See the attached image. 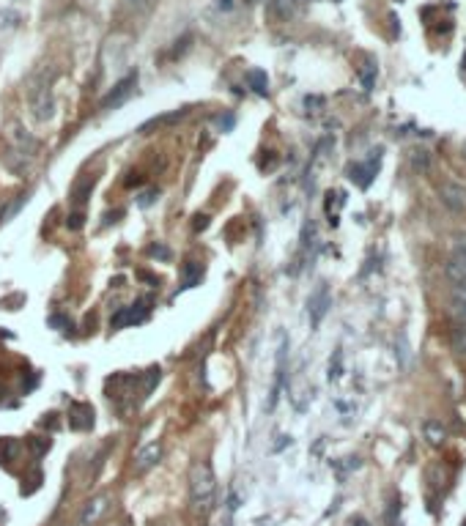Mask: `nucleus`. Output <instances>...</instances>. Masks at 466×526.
Segmentation results:
<instances>
[{"label": "nucleus", "instance_id": "obj_1", "mask_svg": "<svg viewBox=\"0 0 466 526\" xmlns=\"http://www.w3.org/2000/svg\"><path fill=\"white\" fill-rule=\"evenodd\" d=\"M214 491H217V480H214L212 466L206 461L195 464L190 472V502H192V507L206 513L214 502Z\"/></svg>", "mask_w": 466, "mask_h": 526}, {"label": "nucleus", "instance_id": "obj_2", "mask_svg": "<svg viewBox=\"0 0 466 526\" xmlns=\"http://www.w3.org/2000/svg\"><path fill=\"white\" fill-rule=\"evenodd\" d=\"M148 304H151V299H140V301H135V304H126V307H121V310L113 315L110 326H113V329H121V326L143 323V321L148 318V310H151Z\"/></svg>", "mask_w": 466, "mask_h": 526}, {"label": "nucleus", "instance_id": "obj_3", "mask_svg": "<svg viewBox=\"0 0 466 526\" xmlns=\"http://www.w3.org/2000/svg\"><path fill=\"white\" fill-rule=\"evenodd\" d=\"M135 85H137V74H126V77H124L121 82H115L113 91L102 99V110H115V107H121V104L132 96Z\"/></svg>", "mask_w": 466, "mask_h": 526}, {"label": "nucleus", "instance_id": "obj_4", "mask_svg": "<svg viewBox=\"0 0 466 526\" xmlns=\"http://www.w3.org/2000/svg\"><path fill=\"white\" fill-rule=\"evenodd\" d=\"M439 198H442V203L453 211V214H461L466 211V190L458 184V181H442L439 184Z\"/></svg>", "mask_w": 466, "mask_h": 526}, {"label": "nucleus", "instance_id": "obj_5", "mask_svg": "<svg viewBox=\"0 0 466 526\" xmlns=\"http://www.w3.org/2000/svg\"><path fill=\"white\" fill-rule=\"evenodd\" d=\"M329 288L326 285H321L310 299H307V312H310V323H313V329L321 323V318L326 315V310H329Z\"/></svg>", "mask_w": 466, "mask_h": 526}, {"label": "nucleus", "instance_id": "obj_6", "mask_svg": "<svg viewBox=\"0 0 466 526\" xmlns=\"http://www.w3.org/2000/svg\"><path fill=\"white\" fill-rule=\"evenodd\" d=\"M159 458H162V444H159V442L146 444V447L135 455V472H137V474H146L148 469H154V466L159 464Z\"/></svg>", "mask_w": 466, "mask_h": 526}, {"label": "nucleus", "instance_id": "obj_7", "mask_svg": "<svg viewBox=\"0 0 466 526\" xmlns=\"http://www.w3.org/2000/svg\"><path fill=\"white\" fill-rule=\"evenodd\" d=\"M91 425H93V409L88 403H71V409H69V428L88 431Z\"/></svg>", "mask_w": 466, "mask_h": 526}, {"label": "nucleus", "instance_id": "obj_8", "mask_svg": "<svg viewBox=\"0 0 466 526\" xmlns=\"http://www.w3.org/2000/svg\"><path fill=\"white\" fill-rule=\"evenodd\" d=\"M445 277L450 279V285H453V288L466 290V261L456 258V255H450L447 263H445Z\"/></svg>", "mask_w": 466, "mask_h": 526}, {"label": "nucleus", "instance_id": "obj_9", "mask_svg": "<svg viewBox=\"0 0 466 526\" xmlns=\"http://www.w3.org/2000/svg\"><path fill=\"white\" fill-rule=\"evenodd\" d=\"M181 118H187V107H181V110H173V113H165V115H157V118L146 121V124L140 126V135H148V132H154V129H162V126L179 124Z\"/></svg>", "mask_w": 466, "mask_h": 526}, {"label": "nucleus", "instance_id": "obj_10", "mask_svg": "<svg viewBox=\"0 0 466 526\" xmlns=\"http://www.w3.org/2000/svg\"><path fill=\"white\" fill-rule=\"evenodd\" d=\"M376 170H379V157L373 159V162H368V165H351L348 168V173H351V179L365 190V187H370V181H373V176H376Z\"/></svg>", "mask_w": 466, "mask_h": 526}, {"label": "nucleus", "instance_id": "obj_11", "mask_svg": "<svg viewBox=\"0 0 466 526\" xmlns=\"http://www.w3.org/2000/svg\"><path fill=\"white\" fill-rule=\"evenodd\" d=\"M299 5H302V0H271L269 14L274 19H288V16H293L299 11Z\"/></svg>", "mask_w": 466, "mask_h": 526}, {"label": "nucleus", "instance_id": "obj_12", "mask_svg": "<svg viewBox=\"0 0 466 526\" xmlns=\"http://www.w3.org/2000/svg\"><path fill=\"white\" fill-rule=\"evenodd\" d=\"M8 137H11V143L22 151V157H25V154H27V157H33V151H36V140H33L27 132H22V129H16V126H14V129L8 132Z\"/></svg>", "mask_w": 466, "mask_h": 526}, {"label": "nucleus", "instance_id": "obj_13", "mask_svg": "<svg viewBox=\"0 0 466 526\" xmlns=\"http://www.w3.org/2000/svg\"><path fill=\"white\" fill-rule=\"evenodd\" d=\"M285 340L280 345V354H277V381H274V389H271V400H269V409H274L277 398H280V389H282V378H285Z\"/></svg>", "mask_w": 466, "mask_h": 526}, {"label": "nucleus", "instance_id": "obj_14", "mask_svg": "<svg viewBox=\"0 0 466 526\" xmlns=\"http://www.w3.org/2000/svg\"><path fill=\"white\" fill-rule=\"evenodd\" d=\"M33 115H36L38 121H47V118L52 115V99H49L47 91H38V93H36V99H33Z\"/></svg>", "mask_w": 466, "mask_h": 526}, {"label": "nucleus", "instance_id": "obj_15", "mask_svg": "<svg viewBox=\"0 0 466 526\" xmlns=\"http://www.w3.org/2000/svg\"><path fill=\"white\" fill-rule=\"evenodd\" d=\"M91 190H93V176H82V179L74 184V190H71V203H74V206H82V203L88 201Z\"/></svg>", "mask_w": 466, "mask_h": 526}, {"label": "nucleus", "instance_id": "obj_16", "mask_svg": "<svg viewBox=\"0 0 466 526\" xmlns=\"http://www.w3.org/2000/svg\"><path fill=\"white\" fill-rule=\"evenodd\" d=\"M423 436H425V442H428V444H434V447H439V444L447 439V433H445L442 422H436V420H428V422L423 425Z\"/></svg>", "mask_w": 466, "mask_h": 526}, {"label": "nucleus", "instance_id": "obj_17", "mask_svg": "<svg viewBox=\"0 0 466 526\" xmlns=\"http://www.w3.org/2000/svg\"><path fill=\"white\" fill-rule=\"evenodd\" d=\"M104 510H107V496H96V499H93V502L85 507V513H82L80 524H82V526L93 524V521H96V518H99Z\"/></svg>", "mask_w": 466, "mask_h": 526}, {"label": "nucleus", "instance_id": "obj_18", "mask_svg": "<svg viewBox=\"0 0 466 526\" xmlns=\"http://www.w3.org/2000/svg\"><path fill=\"white\" fill-rule=\"evenodd\" d=\"M201 277H203V266H201V263L198 261L184 263V279H181L184 288H195V285H201Z\"/></svg>", "mask_w": 466, "mask_h": 526}, {"label": "nucleus", "instance_id": "obj_19", "mask_svg": "<svg viewBox=\"0 0 466 526\" xmlns=\"http://www.w3.org/2000/svg\"><path fill=\"white\" fill-rule=\"evenodd\" d=\"M450 312L466 323V290H458V288H453V293H450Z\"/></svg>", "mask_w": 466, "mask_h": 526}, {"label": "nucleus", "instance_id": "obj_20", "mask_svg": "<svg viewBox=\"0 0 466 526\" xmlns=\"http://www.w3.org/2000/svg\"><path fill=\"white\" fill-rule=\"evenodd\" d=\"M247 82H249V88H252L255 93L266 96V91H269V77H266V71H260V69L247 71Z\"/></svg>", "mask_w": 466, "mask_h": 526}, {"label": "nucleus", "instance_id": "obj_21", "mask_svg": "<svg viewBox=\"0 0 466 526\" xmlns=\"http://www.w3.org/2000/svg\"><path fill=\"white\" fill-rule=\"evenodd\" d=\"M450 345L456 354L466 356V323H458L453 332H450Z\"/></svg>", "mask_w": 466, "mask_h": 526}, {"label": "nucleus", "instance_id": "obj_22", "mask_svg": "<svg viewBox=\"0 0 466 526\" xmlns=\"http://www.w3.org/2000/svg\"><path fill=\"white\" fill-rule=\"evenodd\" d=\"M25 201H27V198H25V195H19L14 203H8V206L0 211V225H3V222H8V220H11V217H14V214H16V211L25 206Z\"/></svg>", "mask_w": 466, "mask_h": 526}, {"label": "nucleus", "instance_id": "obj_23", "mask_svg": "<svg viewBox=\"0 0 466 526\" xmlns=\"http://www.w3.org/2000/svg\"><path fill=\"white\" fill-rule=\"evenodd\" d=\"M159 384V367H151V370H146V376H143V395H148L154 387Z\"/></svg>", "mask_w": 466, "mask_h": 526}, {"label": "nucleus", "instance_id": "obj_24", "mask_svg": "<svg viewBox=\"0 0 466 526\" xmlns=\"http://www.w3.org/2000/svg\"><path fill=\"white\" fill-rule=\"evenodd\" d=\"M27 447H30V453L38 458V455H44V453L49 450V442H47V439H38V436H30V439H27Z\"/></svg>", "mask_w": 466, "mask_h": 526}, {"label": "nucleus", "instance_id": "obj_25", "mask_svg": "<svg viewBox=\"0 0 466 526\" xmlns=\"http://www.w3.org/2000/svg\"><path fill=\"white\" fill-rule=\"evenodd\" d=\"M412 162H414V168L423 170V173L431 170V154H425V151H417V154L412 157Z\"/></svg>", "mask_w": 466, "mask_h": 526}, {"label": "nucleus", "instance_id": "obj_26", "mask_svg": "<svg viewBox=\"0 0 466 526\" xmlns=\"http://www.w3.org/2000/svg\"><path fill=\"white\" fill-rule=\"evenodd\" d=\"M337 378H340V351L335 354V359L329 365V381H337Z\"/></svg>", "mask_w": 466, "mask_h": 526}, {"label": "nucleus", "instance_id": "obj_27", "mask_svg": "<svg viewBox=\"0 0 466 526\" xmlns=\"http://www.w3.org/2000/svg\"><path fill=\"white\" fill-rule=\"evenodd\" d=\"M124 3H126V5L132 8V11H148L154 0H124Z\"/></svg>", "mask_w": 466, "mask_h": 526}, {"label": "nucleus", "instance_id": "obj_28", "mask_svg": "<svg viewBox=\"0 0 466 526\" xmlns=\"http://www.w3.org/2000/svg\"><path fill=\"white\" fill-rule=\"evenodd\" d=\"M82 220H85V217H82V214L77 211V214H71V217L66 220V225H69L71 231H80V228H82Z\"/></svg>", "mask_w": 466, "mask_h": 526}, {"label": "nucleus", "instance_id": "obj_29", "mask_svg": "<svg viewBox=\"0 0 466 526\" xmlns=\"http://www.w3.org/2000/svg\"><path fill=\"white\" fill-rule=\"evenodd\" d=\"M157 198H159V192H157V190H151V192H146V195L140 198V206H151Z\"/></svg>", "mask_w": 466, "mask_h": 526}, {"label": "nucleus", "instance_id": "obj_30", "mask_svg": "<svg viewBox=\"0 0 466 526\" xmlns=\"http://www.w3.org/2000/svg\"><path fill=\"white\" fill-rule=\"evenodd\" d=\"M209 225V217H195V231H203Z\"/></svg>", "mask_w": 466, "mask_h": 526}, {"label": "nucleus", "instance_id": "obj_31", "mask_svg": "<svg viewBox=\"0 0 466 526\" xmlns=\"http://www.w3.org/2000/svg\"><path fill=\"white\" fill-rule=\"evenodd\" d=\"M348 526H370V521H368V518H362V516H357V518H351V524Z\"/></svg>", "mask_w": 466, "mask_h": 526}, {"label": "nucleus", "instance_id": "obj_32", "mask_svg": "<svg viewBox=\"0 0 466 526\" xmlns=\"http://www.w3.org/2000/svg\"><path fill=\"white\" fill-rule=\"evenodd\" d=\"M151 255H159V258H168V250H165V247H151Z\"/></svg>", "mask_w": 466, "mask_h": 526}, {"label": "nucleus", "instance_id": "obj_33", "mask_svg": "<svg viewBox=\"0 0 466 526\" xmlns=\"http://www.w3.org/2000/svg\"><path fill=\"white\" fill-rule=\"evenodd\" d=\"M401 365L406 367V340L401 337Z\"/></svg>", "mask_w": 466, "mask_h": 526}, {"label": "nucleus", "instance_id": "obj_34", "mask_svg": "<svg viewBox=\"0 0 466 526\" xmlns=\"http://www.w3.org/2000/svg\"><path fill=\"white\" fill-rule=\"evenodd\" d=\"M220 5H225V8H231V0H220Z\"/></svg>", "mask_w": 466, "mask_h": 526}, {"label": "nucleus", "instance_id": "obj_35", "mask_svg": "<svg viewBox=\"0 0 466 526\" xmlns=\"http://www.w3.org/2000/svg\"><path fill=\"white\" fill-rule=\"evenodd\" d=\"M247 3H258V0H247Z\"/></svg>", "mask_w": 466, "mask_h": 526}]
</instances>
